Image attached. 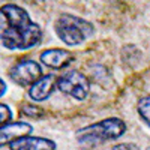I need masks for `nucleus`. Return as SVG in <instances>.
Wrapping results in <instances>:
<instances>
[{
	"instance_id": "obj_1",
	"label": "nucleus",
	"mask_w": 150,
	"mask_h": 150,
	"mask_svg": "<svg viewBox=\"0 0 150 150\" xmlns=\"http://www.w3.org/2000/svg\"><path fill=\"white\" fill-rule=\"evenodd\" d=\"M42 39V30L33 23L27 11L17 5L0 8V42L8 50H29Z\"/></svg>"
},
{
	"instance_id": "obj_2",
	"label": "nucleus",
	"mask_w": 150,
	"mask_h": 150,
	"mask_svg": "<svg viewBox=\"0 0 150 150\" xmlns=\"http://www.w3.org/2000/svg\"><path fill=\"white\" fill-rule=\"evenodd\" d=\"M126 132V123L119 117H108L77 131L75 137L80 146L92 149L111 140H117Z\"/></svg>"
},
{
	"instance_id": "obj_3",
	"label": "nucleus",
	"mask_w": 150,
	"mask_h": 150,
	"mask_svg": "<svg viewBox=\"0 0 150 150\" xmlns=\"http://www.w3.org/2000/svg\"><path fill=\"white\" fill-rule=\"evenodd\" d=\"M54 30L66 45H80L95 32L87 20L72 14H62L54 23Z\"/></svg>"
},
{
	"instance_id": "obj_4",
	"label": "nucleus",
	"mask_w": 150,
	"mask_h": 150,
	"mask_svg": "<svg viewBox=\"0 0 150 150\" xmlns=\"http://www.w3.org/2000/svg\"><path fill=\"white\" fill-rule=\"evenodd\" d=\"M57 87L62 93L72 96L77 101H84L89 95L90 83L78 71H69L65 75L57 78Z\"/></svg>"
},
{
	"instance_id": "obj_5",
	"label": "nucleus",
	"mask_w": 150,
	"mask_h": 150,
	"mask_svg": "<svg viewBox=\"0 0 150 150\" xmlns=\"http://www.w3.org/2000/svg\"><path fill=\"white\" fill-rule=\"evenodd\" d=\"M9 75L18 86L27 87L42 77V69L35 60H21L11 68Z\"/></svg>"
},
{
	"instance_id": "obj_6",
	"label": "nucleus",
	"mask_w": 150,
	"mask_h": 150,
	"mask_svg": "<svg viewBox=\"0 0 150 150\" xmlns=\"http://www.w3.org/2000/svg\"><path fill=\"white\" fill-rule=\"evenodd\" d=\"M33 128L26 122H9L3 126H0V147L11 144L18 138L30 135Z\"/></svg>"
},
{
	"instance_id": "obj_7",
	"label": "nucleus",
	"mask_w": 150,
	"mask_h": 150,
	"mask_svg": "<svg viewBox=\"0 0 150 150\" xmlns=\"http://www.w3.org/2000/svg\"><path fill=\"white\" fill-rule=\"evenodd\" d=\"M56 143L44 137H23L9 144L11 150H56Z\"/></svg>"
},
{
	"instance_id": "obj_8",
	"label": "nucleus",
	"mask_w": 150,
	"mask_h": 150,
	"mask_svg": "<svg viewBox=\"0 0 150 150\" xmlns=\"http://www.w3.org/2000/svg\"><path fill=\"white\" fill-rule=\"evenodd\" d=\"M72 59H74L72 53H69L68 50H60V48L45 50L44 53H41V62L45 66H50L53 69L65 68L72 62Z\"/></svg>"
},
{
	"instance_id": "obj_9",
	"label": "nucleus",
	"mask_w": 150,
	"mask_h": 150,
	"mask_svg": "<svg viewBox=\"0 0 150 150\" xmlns=\"http://www.w3.org/2000/svg\"><path fill=\"white\" fill-rule=\"evenodd\" d=\"M54 84H56L54 75H45V77H41L35 84L30 86V89H29L30 99H33V101H36V102H41V101L48 99V96L53 93Z\"/></svg>"
},
{
	"instance_id": "obj_10",
	"label": "nucleus",
	"mask_w": 150,
	"mask_h": 150,
	"mask_svg": "<svg viewBox=\"0 0 150 150\" xmlns=\"http://www.w3.org/2000/svg\"><path fill=\"white\" fill-rule=\"evenodd\" d=\"M137 110H138V114H140L141 120L150 128V95L140 99L138 105H137Z\"/></svg>"
},
{
	"instance_id": "obj_11",
	"label": "nucleus",
	"mask_w": 150,
	"mask_h": 150,
	"mask_svg": "<svg viewBox=\"0 0 150 150\" xmlns=\"http://www.w3.org/2000/svg\"><path fill=\"white\" fill-rule=\"evenodd\" d=\"M21 112L24 116H27V117H32V119H41V117H44V110L42 108H39V107H36V105H24L23 108H21Z\"/></svg>"
},
{
	"instance_id": "obj_12",
	"label": "nucleus",
	"mask_w": 150,
	"mask_h": 150,
	"mask_svg": "<svg viewBox=\"0 0 150 150\" xmlns=\"http://www.w3.org/2000/svg\"><path fill=\"white\" fill-rule=\"evenodd\" d=\"M12 120V110L6 104H0V126Z\"/></svg>"
},
{
	"instance_id": "obj_13",
	"label": "nucleus",
	"mask_w": 150,
	"mask_h": 150,
	"mask_svg": "<svg viewBox=\"0 0 150 150\" xmlns=\"http://www.w3.org/2000/svg\"><path fill=\"white\" fill-rule=\"evenodd\" d=\"M112 150H138L135 144H131V143H123V144H117L112 147Z\"/></svg>"
},
{
	"instance_id": "obj_14",
	"label": "nucleus",
	"mask_w": 150,
	"mask_h": 150,
	"mask_svg": "<svg viewBox=\"0 0 150 150\" xmlns=\"http://www.w3.org/2000/svg\"><path fill=\"white\" fill-rule=\"evenodd\" d=\"M5 92H6V83L0 78V98L5 95Z\"/></svg>"
},
{
	"instance_id": "obj_15",
	"label": "nucleus",
	"mask_w": 150,
	"mask_h": 150,
	"mask_svg": "<svg viewBox=\"0 0 150 150\" xmlns=\"http://www.w3.org/2000/svg\"><path fill=\"white\" fill-rule=\"evenodd\" d=\"M26 3H29V5H38V3H42V2H45V0H24Z\"/></svg>"
},
{
	"instance_id": "obj_16",
	"label": "nucleus",
	"mask_w": 150,
	"mask_h": 150,
	"mask_svg": "<svg viewBox=\"0 0 150 150\" xmlns=\"http://www.w3.org/2000/svg\"><path fill=\"white\" fill-rule=\"evenodd\" d=\"M147 150H150V147H149V149H147Z\"/></svg>"
}]
</instances>
